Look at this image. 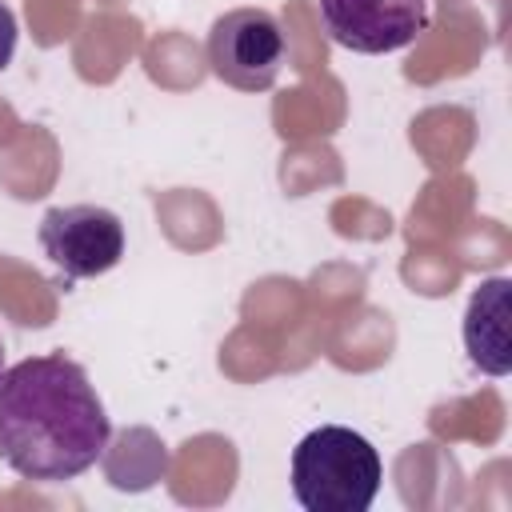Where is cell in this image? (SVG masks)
<instances>
[{
  "label": "cell",
  "instance_id": "1",
  "mask_svg": "<svg viewBox=\"0 0 512 512\" xmlns=\"http://www.w3.org/2000/svg\"><path fill=\"white\" fill-rule=\"evenodd\" d=\"M108 412L64 352L28 356L0 376V460L36 484L88 472L108 448Z\"/></svg>",
  "mask_w": 512,
  "mask_h": 512
},
{
  "label": "cell",
  "instance_id": "2",
  "mask_svg": "<svg viewBox=\"0 0 512 512\" xmlns=\"http://www.w3.org/2000/svg\"><path fill=\"white\" fill-rule=\"evenodd\" d=\"M384 480L368 436L320 424L292 448V496L308 512H368Z\"/></svg>",
  "mask_w": 512,
  "mask_h": 512
},
{
  "label": "cell",
  "instance_id": "3",
  "mask_svg": "<svg viewBox=\"0 0 512 512\" xmlns=\"http://www.w3.org/2000/svg\"><path fill=\"white\" fill-rule=\"evenodd\" d=\"M208 64L236 92H264L284 64V32L268 8H232L212 20Z\"/></svg>",
  "mask_w": 512,
  "mask_h": 512
},
{
  "label": "cell",
  "instance_id": "4",
  "mask_svg": "<svg viewBox=\"0 0 512 512\" xmlns=\"http://www.w3.org/2000/svg\"><path fill=\"white\" fill-rule=\"evenodd\" d=\"M36 236L44 256L72 280L104 276L124 256V224L112 208H100V204L48 208Z\"/></svg>",
  "mask_w": 512,
  "mask_h": 512
},
{
  "label": "cell",
  "instance_id": "5",
  "mask_svg": "<svg viewBox=\"0 0 512 512\" xmlns=\"http://www.w3.org/2000/svg\"><path fill=\"white\" fill-rule=\"evenodd\" d=\"M320 16L340 48L380 56L428 28V0H320Z\"/></svg>",
  "mask_w": 512,
  "mask_h": 512
},
{
  "label": "cell",
  "instance_id": "6",
  "mask_svg": "<svg viewBox=\"0 0 512 512\" xmlns=\"http://www.w3.org/2000/svg\"><path fill=\"white\" fill-rule=\"evenodd\" d=\"M508 296H512V280L508 276L480 280V288L472 292L468 312H464V348H468V360L480 372H488V376H508L512 372Z\"/></svg>",
  "mask_w": 512,
  "mask_h": 512
},
{
  "label": "cell",
  "instance_id": "7",
  "mask_svg": "<svg viewBox=\"0 0 512 512\" xmlns=\"http://www.w3.org/2000/svg\"><path fill=\"white\" fill-rule=\"evenodd\" d=\"M12 52H16V16H12V8L0 0V72L12 64Z\"/></svg>",
  "mask_w": 512,
  "mask_h": 512
},
{
  "label": "cell",
  "instance_id": "8",
  "mask_svg": "<svg viewBox=\"0 0 512 512\" xmlns=\"http://www.w3.org/2000/svg\"><path fill=\"white\" fill-rule=\"evenodd\" d=\"M0 376H4V340H0Z\"/></svg>",
  "mask_w": 512,
  "mask_h": 512
}]
</instances>
